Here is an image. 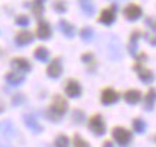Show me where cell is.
I'll use <instances>...</instances> for the list:
<instances>
[{
    "label": "cell",
    "mask_w": 156,
    "mask_h": 147,
    "mask_svg": "<svg viewBox=\"0 0 156 147\" xmlns=\"http://www.w3.org/2000/svg\"><path fill=\"white\" fill-rule=\"evenodd\" d=\"M68 110V101L62 95H54L51 105L48 107V110L45 111V115L51 120V121H59L61 117L67 113Z\"/></svg>",
    "instance_id": "1"
},
{
    "label": "cell",
    "mask_w": 156,
    "mask_h": 147,
    "mask_svg": "<svg viewBox=\"0 0 156 147\" xmlns=\"http://www.w3.org/2000/svg\"><path fill=\"white\" fill-rule=\"evenodd\" d=\"M112 134H113L114 142L122 147H126L129 143L132 142V131H129L127 128H124V127H120V125L114 127L112 131Z\"/></svg>",
    "instance_id": "2"
},
{
    "label": "cell",
    "mask_w": 156,
    "mask_h": 147,
    "mask_svg": "<svg viewBox=\"0 0 156 147\" xmlns=\"http://www.w3.org/2000/svg\"><path fill=\"white\" fill-rule=\"evenodd\" d=\"M88 128L97 136H101V134L106 133V123H104V118H103L101 114H94V115L90 117Z\"/></svg>",
    "instance_id": "3"
},
{
    "label": "cell",
    "mask_w": 156,
    "mask_h": 147,
    "mask_svg": "<svg viewBox=\"0 0 156 147\" xmlns=\"http://www.w3.org/2000/svg\"><path fill=\"white\" fill-rule=\"evenodd\" d=\"M64 90H65V94H67L69 98H78V97L83 94V88H81L80 82H78L77 79H74V78L67 79Z\"/></svg>",
    "instance_id": "4"
},
{
    "label": "cell",
    "mask_w": 156,
    "mask_h": 147,
    "mask_svg": "<svg viewBox=\"0 0 156 147\" xmlns=\"http://www.w3.org/2000/svg\"><path fill=\"white\" fill-rule=\"evenodd\" d=\"M12 68L15 69L16 72L19 74H26L29 72L30 69H32V65H30V62H29L26 58H23V56H16V58H13L12 59Z\"/></svg>",
    "instance_id": "5"
},
{
    "label": "cell",
    "mask_w": 156,
    "mask_h": 147,
    "mask_svg": "<svg viewBox=\"0 0 156 147\" xmlns=\"http://www.w3.org/2000/svg\"><path fill=\"white\" fill-rule=\"evenodd\" d=\"M35 35L42 40L49 39L51 36H52V28H51V25L46 20H39L38 26H36V30H35Z\"/></svg>",
    "instance_id": "6"
},
{
    "label": "cell",
    "mask_w": 156,
    "mask_h": 147,
    "mask_svg": "<svg viewBox=\"0 0 156 147\" xmlns=\"http://www.w3.org/2000/svg\"><path fill=\"white\" fill-rule=\"evenodd\" d=\"M134 71L137 72V75H139V78L143 81V82H146V84H149V82H152L153 81V72H152L151 69H147L143 65V63H140V62H136L134 63Z\"/></svg>",
    "instance_id": "7"
},
{
    "label": "cell",
    "mask_w": 156,
    "mask_h": 147,
    "mask_svg": "<svg viewBox=\"0 0 156 147\" xmlns=\"http://www.w3.org/2000/svg\"><path fill=\"white\" fill-rule=\"evenodd\" d=\"M119 98H120V94H119L116 90H113V88H104V90L101 91L100 100H101V102L106 104V105L114 104Z\"/></svg>",
    "instance_id": "8"
},
{
    "label": "cell",
    "mask_w": 156,
    "mask_h": 147,
    "mask_svg": "<svg viewBox=\"0 0 156 147\" xmlns=\"http://www.w3.org/2000/svg\"><path fill=\"white\" fill-rule=\"evenodd\" d=\"M46 74H48V77H51V78H58V77H61L62 63H61V59H59V58H55V59H52V61L48 63V67H46Z\"/></svg>",
    "instance_id": "9"
},
{
    "label": "cell",
    "mask_w": 156,
    "mask_h": 147,
    "mask_svg": "<svg viewBox=\"0 0 156 147\" xmlns=\"http://www.w3.org/2000/svg\"><path fill=\"white\" fill-rule=\"evenodd\" d=\"M114 19H116V9H114V6H112V7H106L101 10L98 22L104 23V25H112Z\"/></svg>",
    "instance_id": "10"
},
{
    "label": "cell",
    "mask_w": 156,
    "mask_h": 147,
    "mask_svg": "<svg viewBox=\"0 0 156 147\" xmlns=\"http://www.w3.org/2000/svg\"><path fill=\"white\" fill-rule=\"evenodd\" d=\"M15 40H16V43L19 46H26L34 40V33L29 32V30H26V29H22V30H19L16 33Z\"/></svg>",
    "instance_id": "11"
},
{
    "label": "cell",
    "mask_w": 156,
    "mask_h": 147,
    "mask_svg": "<svg viewBox=\"0 0 156 147\" xmlns=\"http://www.w3.org/2000/svg\"><path fill=\"white\" fill-rule=\"evenodd\" d=\"M124 16L126 19L129 20H136V19H139L142 16V9H140V6L134 5V3H130L124 7Z\"/></svg>",
    "instance_id": "12"
},
{
    "label": "cell",
    "mask_w": 156,
    "mask_h": 147,
    "mask_svg": "<svg viewBox=\"0 0 156 147\" xmlns=\"http://www.w3.org/2000/svg\"><path fill=\"white\" fill-rule=\"evenodd\" d=\"M5 79L7 84L13 85V87H17V85H20L25 81V77H23V74H19L16 71H10V72L6 74Z\"/></svg>",
    "instance_id": "13"
},
{
    "label": "cell",
    "mask_w": 156,
    "mask_h": 147,
    "mask_svg": "<svg viewBox=\"0 0 156 147\" xmlns=\"http://www.w3.org/2000/svg\"><path fill=\"white\" fill-rule=\"evenodd\" d=\"M123 98L129 102V104H137L142 100V94L139 90H127L123 94Z\"/></svg>",
    "instance_id": "14"
},
{
    "label": "cell",
    "mask_w": 156,
    "mask_h": 147,
    "mask_svg": "<svg viewBox=\"0 0 156 147\" xmlns=\"http://www.w3.org/2000/svg\"><path fill=\"white\" fill-rule=\"evenodd\" d=\"M34 56L36 58L38 61H41V62H46L48 58H49V51H48L45 46H38V48H35Z\"/></svg>",
    "instance_id": "15"
},
{
    "label": "cell",
    "mask_w": 156,
    "mask_h": 147,
    "mask_svg": "<svg viewBox=\"0 0 156 147\" xmlns=\"http://www.w3.org/2000/svg\"><path fill=\"white\" fill-rule=\"evenodd\" d=\"M59 28H61V32L67 38H73L74 33H75V28H74V25H71L69 22H67V20H61L59 22Z\"/></svg>",
    "instance_id": "16"
},
{
    "label": "cell",
    "mask_w": 156,
    "mask_h": 147,
    "mask_svg": "<svg viewBox=\"0 0 156 147\" xmlns=\"http://www.w3.org/2000/svg\"><path fill=\"white\" fill-rule=\"evenodd\" d=\"M156 101V91L153 88L147 91V94L145 95V102H143V105H145L146 110H152L153 108V104Z\"/></svg>",
    "instance_id": "17"
},
{
    "label": "cell",
    "mask_w": 156,
    "mask_h": 147,
    "mask_svg": "<svg viewBox=\"0 0 156 147\" xmlns=\"http://www.w3.org/2000/svg\"><path fill=\"white\" fill-rule=\"evenodd\" d=\"M80 6H81V9H83L85 15H88V16L94 15V3H93V0H80Z\"/></svg>",
    "instance_id": "18"
},
{
    "label": "cell",
    "mask_w": 156,
    "mask_h": 147,
    "mask_svg": "<svg viewBox=\"0 0 156 147\" xmlns=\"http://www.w3.org/2000/svg\"><path fill=\"white\" fill-rule=\"evenodd\" d=\"M25 123H26V125H28L29 128H32L36 133H39V131L42 130V125L39 124L38 120L35 118V117H32V115H25Z\"/></svg>",
    "instance_id": "19"
},
{
    "label": "cell",
    "mask_w": 156,
    "mask_h": 147,
    "mask_svg": "<svg viewBox=\"0 0 156 147\" xmlns=\"http://www.w3.org/2000/svg\"><path fill=\"white\" fill-rule=\"evenodd\" d=\"M30 10L35 15V17H41L42 13H44V3L42 2H38V0H34L30 3Z\"/></svg>",
    "instance_id": "20"
},
{
    "label": "cell",
    "mask_w": 156,
    "mask_h": 147,
    "mask_svg": "<svg viewBox=\"0 0 156 147\" xmlns=\"http://www.w3.org/2000/svg\"><path fill=\"white\" fill-rule=\"evenodd\" d=\"M55 147H69V138L65 134H58L55 137V142H54Z\"/></svg>",
    "instance_id": "21"
},
{
    "label": "cell",
    "mask_w": 156,
    "mask_h": 147,
    "mask_svg": "<svg viewBox=\"0 0 156 147\" xmlns=\"http://www.w3.org/2000/svg\"><path fill=\"white\" fill-rule=\"evenodd\" d=\"M139 36H140V32H137V30L132 32V35H130V43H129V51H130V53H134V52H136L137 38H139Z\"/></svg>",
    "instance_id": "22"
},
{
    "label": "cell",
    "mask_w": 156,
    "mask_h": 147,
    "mask_svg": "<svg viewBox=\"0 0 156 147\" xmlns=\"http://www.w3.org/2000/svg\"><path fill=\"white\" fill-rule=\"evenodd\" d=\"M132 127H133V130L136 131V133H143L146 128V124L143 120L140 118H133V121H132Z\"/></svg>",
    "instance_id": "23"
},
{
    "label": "cell",
    "mask_w": 156,
    "mask_h": 147,
    "mask_svg": "<svg viewBox=\"0 0 156 147\" xmlns=\"http://www.w3.org/2000/svg\"><path fill=\"white\" fill-rule=\"evenodd\" d=\"M73 146L74 147H90V143L87 140H84L80 134H75L73 137Z\"/></svg>",
    "instance_id": "24"
},
{
    "label": "cell",
    "mask_w": 156,
    "mask_h": 147,
    "mask_svg": "<svg viewBox=\"0 0 156 147\" xmlns=\"http://www.w3.org/2000/svg\"><path fill=\"white\" fill-rule=\"evenodd\" d=\"M81 38H83L84 40H91L93 39V36H94V32H93V29L91 28H88V26H87V28H83L81 29Z\"/></svg>",
    "instance_id": "25"
},
{
    "label": "cell",
    "mask_w": 156,
    "mask_h": 147,
    "mask_svg": "<svg viewBox=\"0 0 156 147\" xmlns=\"http://www.w3.org/2000/svg\"><path fill=\"white\" fill-rule=\"evenodd\" d=\"M54 9L58 13H64V12H67V5H65L64 0H55L54 2Z\"/></svg>",
    "instance_id": "26"
},
{
    "label": "cell",
    "mask_w": 156,
    "mask_h": 147,
    "mask_svg": "<svg viewBox=\"0 0 156 147\" xmlns=\"http://www.w3.org/2000/svg\"><path fill=\"white\" fill-rule=\"evenodd\" d=\"M15 22H16V25H19V26H22V28H26V26L29 25V17L25 16V15H19V16H16Z\"/></svg>",
    "instance_id": "27"
},
{
    "label": "cell",
    "mask_w": 156,
    "mask_h": 147,
    "mask_svg": "<svg viewBox=\"0 0 156 147\" xmlns=\"http://www.w3.org/2000/svg\"><path fill=\"white\" fill-rule=\"evenodd\" d=\"M81 59H83L84 63H93L94 62V55L91 52H85V53L81 55Z\"/></svg>",
    "instance_id": "28"
},
{
    "label": "cell",
    "mask_w": 156,
    "mask_h": 147,
    "mask_svg": "<svg viewBox=\"0 0 156 147\" xmlns=\"http://www.w3.org/2000/svg\"><path fill=\"white\" fill-rule=\"evenodd\" d=\"M74 120H75L77 123H83V120H84V113L83 111L75 110V111H74Z\"/></svg>",
    "instance_id": "29"
},
{
    "label": "cell",
    "mask_w": 156,
    "mask_h": 147,
    "mask_svg": "<svg viewBox=\"0 0 156 147\" xmlns=\"http://www.w3.org/2000/svg\"><path fill=\"white\" fill-rule=\"evenodd\" d=\"M145 36L147 38V42H149L151 45H153V46L156 45V36H155V35H152V33H145Z\"/></svg>",
    "instance_id": "30"
},
{
    "label": "cell",
    "mask_w": 156,
    "mask_h": 147,
    "mask_svg": "<svg viewBox=\"0 0 156 147\" xmlns=\"http://www.w3.org/2000/svg\"><path fill=\"white\" fill-rule=\"evenodd\" d=\"M23 101V95H15L13 97V104H19Z\"/></svg>",
    "instance_id": "31"
},
{
    "label": "cell",
    "mask_w": 156,
    "mask_h": 147,
    "mask_svg": "<svg viewBox=\"0 0 156 147\" xmlns=\"http://www.w3.org/2000/svg\"><path fill=\"white\" fill-rule=\"evenodd\" d=\"M103 147H113V143H112V142H108V140H107V142H104V144H103Z\"/></svg>",
    "instance_id": "32"
},
{
    "label": "cell",
    "mask_w": 156,
    "mask_h": 147,
    "mask_svg": "<svg viewBox=\"0 0 156 147\" xmlns=\"http://www.w3.org/2000/svg\"><path fill=\"white\" fill-rule=\"evenodd\" d=\"M152 140H156V134H155V136H153V137H152Z\"/></svg>",
    "instance_id": "33"
},
{
    "label": "cell",
    "mask_w": 156,
    "mask_h": 147,
    "mask_svg": "<svg viewBox=\"0 0 156 147\" xmlns=\"http://www.w3.org/2000/svg\"><path fill=\"white\" fill-rule=\"evenodd\" d=\"M38 2H42V3H44V2H45V0H38Z\"/></svg>",
    "instance_id": "34"
}]
</instances>
